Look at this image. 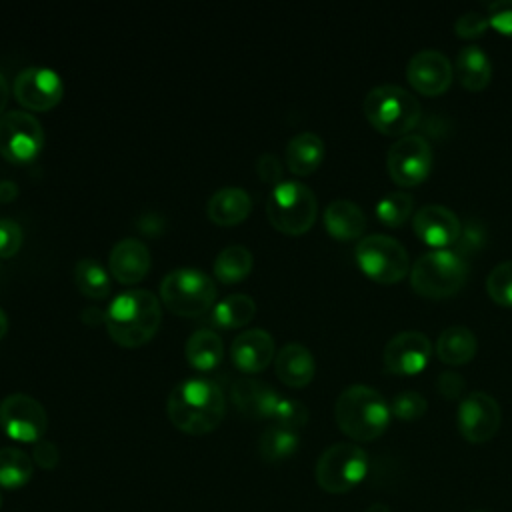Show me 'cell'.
Returning <instances> with one entry per match:
<instances>
[{"instance_id": "cell-1", "label": "cell", "mask_w": 512, "mask_h": 512, "mask_svg": "<svg viewBox=\"0 0 512 512\" xmlns=\"http://www.w3.org/2000/svg\"><path fill=\"white\" fill-rule=\"evenodd\" d=\"M166 414L174 428L200 436L220 426L226 414L222 388L208 378L180 380L168 394Z\"/></svg>"}, {"instance_id": "cell-2", "label": "cell", "mask_w": 512, "mask_h": 512, "mask_svg": "<svg viewBox=\"0 0 512 512\" xmlns=\"http://www.w3.org/2000/svg\"><path fill=\"white\" fill-rule=\"evenodd\" d=\"M162 322V306L154 292L144 288L124 290L106 308L104 326L110 338L124 346L136 348L146 344Z\"/></svg>"}, {"instance_id": "cell-3", "label": "cell", "mask_w": 512, "mask_h": 512, "mask_svg": "<svg viewBox=\"0 0 512 512\" xmlns=\"http://www.w3.org/2000/svg\"><path fill=\"white\" fill-rule=\"evenodd\" d=\"M390 416V406L384 396L364 384L348 386L334 404L338 428L356 442L380 438L390 424Z\"/></svg>"}, {"instance_id": "cell-4", "label": "cell", "mask_w": 512, "mask_h": 512, "mask_svg": "<svg viewBox=\"0 0 512 512\" xmlns=\"http://www.w3.org/2000/svg\"><path fill=\"white\" fill-rule=\"evenodd\" d=\"M362 110L376 132L402 138L416 128L422 108L408 90L396 84H382L366 94Z\"/></svg>"}, {"instance_id": "cell-5", "label": "cell", "mask_w": 512, "mask_h": 512, "mask_svg": "<svg viewBox=\"0 0 512 512\" xmlns=\"http://www.w3.org/2000/svg\"><path fill=\"white\" fill-rule=\"evenodd\" d=\"M468 266L454 250H430L410 270V286L416 294L432 300L454 296L466 282Z\"/></svg>"}, {"instance_id": "cell-6", "label": "cell", "mask_w": 512, "mask_h": 512, "mask_svg": "<svg viewBox=\"0 0 512 512\" xmlns=\"http://www.w3.org/2000/svg\"><path fill=\"white\" fill-rule=\"evenodd\" d=\"M266 216L276 230L298 236L308 232L316 222L318 200L306 184L298 180H282L268 194Z\"/></svg>"}, {"instance_id": "cell-7", "label": "cell", "mask_w": 512, "mask_h": 512, "mask_svg": "<svg viewBox=\"0 0 512 512\" xmlns=\"http://www.w3.org/2000/svg\"><path fill=\"white\" fill-rule=\"evenodd\" d=\"M160 300L170 312L196 318L214 304L216 286L198 268H174L160 282Z\"/></svg>"}, {"instance_id": "cell-8", "label": "cell", "mask_w": 512, "mask_h": 512, "mask_svg": "<svg viewBox=\"0 0 512 512\" xmlns=\"http://www.w3.org/2000/svg\"><path fill=\"white\" fill-rule=\"evenodd\" d=\"M368 472L366 452L352 442L328 446L314 468L316 484L328 494H344L356 488Z\"/></svg>"}, {"instance_id": "cell-9", "label": "cell", "mask_w": 512, "mask_h": 512, "mask_svg": "<svg viewBox=\"0 0 512 512\" xmlns=\"http://www.w3.org/2000/svg\"><path fill=\"white\" fill-rule=\"evenodd\" d=\"M358 268L378 284L400 282L410 268L406 248L392 236L370 234L364 236L354 250Z\"/></svg>"}, {"instance_id": "cell-10", "label": "cell", "mask_w": 512, "mask_h": 512, "mask_svg": "<svg viewBox=\"0 0 512 512\" xmlns=\"http://www.w3.org/2000/svg\"><path fill=\"white\" fill-rule=\"evenodd\" d=\"M44 146V130L36 116L8 110L0 116V156L12 164L32 162Z\"/></svg>"}, {"instance_id": "cell-11", "label": "cell", "mask_w": 512, "mask_h": 512, "mask_svg": "<svg viewBox=\"0 0 512 512\" xmlns=\"http://www.w3.org/2000/svg\"><path fill=\"white\" fill-rule=\"evenodd\" d=\"M434 152L424 136L408 134L398 138L386 156V168L400 188H414L422 184L432 172Z\"/></svg>"}, {"instance_id": "cell-12", "label": "cell", "mask_w": 512, "mask_h": 512, "mask_svg": "<svg viewBox=\"0 0 512 512\" xmlns=\"http://www.w3.org/2000/svg\"><path fill=\"white\" fill-rule=\"evenodd\" d=\"M0 428L16 442H38L48 428L44 406L30 394L14 392L0 402Z\"/></svg>"}, {"instance_id": "cell-13", "label": "cell", "mask_w": 512, "mask_h": 512, "mask_svg": "<svg viewBox=\"0 0 512 512\" xmlns=\"http://www.w3.org/2000/svg\"><path fill=\"white\" fill-rule=\"evenodd\" d=\"M14 98L30 112H46L54 108L64 94V84L58 72L46 66H26L18 72L12 84Z\"/></svg>"}, {"instance_id": "cell-14", "label": "cell", "mask_w": 512, "mask_h": 512, "mask_svg": "<svg viewBox=\"0 0 512 512\" xmlns=\"http://www.w3.org/2000/svg\"><path fill=\"white\" fill-rule=\"evenodd\" d=\"M502 412L496 398L486 392H470L458 406V430L472 444L488 442L500 428Z\"/></svg>"}, {"instance_id": "cell-15", "label": "cell", "mask_w": 512, "mask_h": 512, "mask_svg": "<svg viewBox=\"0 0 512 512\" xmlns=\"http://www.w3.org/2000/svg\"><path fill=\"white\" fill-rule=\"evenodd\" d=\"M432 356V344L418 330L398 332L388 340L382 352L384 370L396 376H414L426 368Z\"/></svg>"}, {"instance_id": "cell-16", "label": "cell", "mask_w": 512, "mask_h": 512, "mask_svg": "<svg viewBox=\"0 0 512 512\" xmlns=\"http://www.w3.org/2000/svg\"><path fill=\"white\" fill-rule=\"evenodd\" d=\"M406 78L418 94L440 96L452 84V64L438 50H420L408 60Z\"/></svg>"}, {"instance_id": "cell-17", "label": "cell", "mask_w": 512, "mask_h": 512, "mask_svg": "<svg viewBox=\"0 0 512 512\" xmlns=\"http://www.w3.org/2000/svg\"><path fill=\"white\" fill-rule=\"evenodd\" d=\"M414 232L424 244L436 250H446L460 238L462 224L450 208L428 204L414 214Z\"/></svg>"}, {"instance_id": "cell-18", "label": "cell", "mask_w": 512, "mask_h": 512, "mask_svg": "<svg viewBox=\"0 0 512 512\" xmlns=\"http://www.w3.org/2000/svg\"><path fill=\"white\" fill-rule=\"evenodd\" d=\"M276 356L274 338L268 330L248 328L234 336L230 344V358L242 372H262Z\"/></svg>"}, {"instance_id": "cell-19", "label": "cell", "mask_w": 512, "mask_h": 512, "mask_svg": "<svg viewBox=\"0 0 512 512\" xmlns=\"http://www.w3.org/2000/svg\"><path fill=\"white\" fill-rule=\"evenodd\" d=\"M150 264V250L138 238L118 240L108 256V272L122 284L140 282L148 274Z\"/></svg>"}, {"instance_id": "cell-20", "label": "cell", "mask_w": 512, "mask_h": 512, "mask_svg": "<svg viewBox=\"0 0 512 512\" xmlns=\"http://www.w3.org/2000/svg\"><path fill=\"white\" fill-rule=\"evenodd\" d=\"M230 394L236 410L252 420L272 418L282 398L270 384L256 378H238Z\"/></svg>"}, {"instance_id": "cell-21", "label": "cell", "mask_w": 512, "mask_h": 512, "mask_svg": "<svg viewBox=\"0 0 512 512\" xmlns=\"http://www.w3.org/2000/svg\"><path fill=\"white\" fill-rule=\"evenodd\" d=\"M274 370H276V376L286 386L304 388L314 378L316 362H314L312 352L306 346H302L298 342H290V344H284L276 352Z\"/></svg>"}, {"instance_id": "cell-22", "label": "cell", "mask_w": 512, "mask_h": 512, "mask_svg": "<svg viewBox=\"0 0 512 512\" xmlns=\"http://www.w3.org/2000/svg\"><path fill=\"white\" fill-rule=\"evenodd\" d=\"M252 210L250 194L240 186L218 188L206 204L208 218L218 226H236Z\"/></svg>"}, {"instance_id": "cell-23", "label": "cell", "mask_w": 512, "mask_h": 512, "mask_svg": "<svg viewBox=\"0 0 512 512\" xmlns=\"http://www.w3.org/2000/svg\"><path fill=\"white\" fill-rule=\"evenodd\" d=\"M326 232L336 240H356L366 230L362 208L350 200H332L322 214Z\"/></svg>"}, {"instance_id": "cell-24", "label": "cell", "mask_w": 512, "mask_h": 512, "mask_svg": "<svg viewBox=\"0 0 512 512\" xmlns=\"http://www.w3.org/2000/svg\"><path fill=\"white\" fill-rule=\"evenodd\" d=\"M286 164L296 176L312 174L324 160V142L314 132H300L286 144Z\"/></svg>"}, {"instance_id": "cell-25", "label": "cell", "mask_w": 512, "mask_h": 512, "mask_svg": "<svg viewBox=\"0 0 512 512\" xmlns=\"http://www.w3.org/2000/svg\"><path fill=\"white\" fill-rule=\"evenodd\" d=\"M456 76L470 92L484 90L492 80V64L486 52L474 44L464 46L456 56Z\"/></svg>"}, {"instance_id": "cell-26", "label": "cell", "mask_w": 512, "mask_h": 512, "mask_svg": "<svg viewBox=\"0 0 512 512\" xmlns=\"http://www.w3.org/2000/svg\"><path fill=\"white\" fill-rule=\"evenodd\" d=\"M478 340L466 326H450L436 340V354L448 366H462L476 356Z\"/></svg>"}, {"instance_id": "cell-27", "label": "cell", "mask_w": 512, "mask_h": 512, "mask_svg": "<svg viewBox=\"0 0 512 512\" xmlns=\"http://www.w3.org/2000/svg\"><path fill=\"white\" fill-rule=\"evenodd\" d=\"M184 354L196 370L208 372L220 364V360L224 356V344H222V338L214 330L200 328L188 336Z\"/></svg>"}, {"instance_id": "cell-28", "label": "cell", "mask_w": 512, "mask_h": 512, "mask_svg": "<svg viewBox=\"0 0 512 512\" xmlns=\"http://www.w3.org/2000/svg\"><path fill=\"white\" fill-rule=\"evenodd\" d=\"M34 474L32 456L14 446L0 448V488H24Z\"/></svg>"}, {"instance_id": "cell-29", "label": "cell", "mask_w": 512, "mask_h": 512, "mask_svg": "<svg viewBox=\"0 0 512 512\" xmlns=\"http://www.w3.org/2000/svg\"><path fill=\"white\" fill-rule=\"evenodd\" d=\"M72 276L76 288L92 300H102L112 290L110 272L94 258H80L74 266Z\"/></svg>"}, {"instance_id": "cell-30", "label": "cell", "mask_w": 512, "mask_h": 512, "mask_svg": "<svg viewBox=\"0 0 512 512\" xmlns=\"http://www.w3.org/2000/svg\"><path fill=\"white\" fill-rule=\"evenodd\" d=\"M252 264H254V258L246 246L230 244L218 252L212 268H214V276L220 282L232 284L246 278L252 270Z\"/></svg>"}, {"instance_id": "cell-31", "label": "cell", "mask_w": 512, "mask_h": 512, "mask_svg": "<svg viewBox=\"0 0 512 512\" xmlns=\"http://www.w3.org/2000/svg\"><path fill=\"white\" fill-rule=\"evenodd\" d=\"M256 316V302L248 294H228L212 310V322L220 328L246 326Z\"/></svg>"}, {"instance_id": "cell-32", "label": "cell", "mask_w": 512, "mask_h": 512, "mask_svg": "<svg viewBox=\"0 0 512 512\" xmlns=\"http://www.w3.org/2000/svg\"><path fill=\"white\" fill-rule=\"evenodd\" d=\"M300 438L296 430L284 428L280 424L268 426L258 440V452L266 462H282L298 450Z\"/></svg>"}, {"instance_id": "cell-33", "label": "cell", "mask_w": 512, "mask_h": 512, "mask_svg": "<svg viewBox=\"0 0 512 512\" xmlns=\"http://www.w3.org/2000/svg\"><path fill=\"white\" fill-rule=\"evenodd\" d=\"M414 198L408 192H390L376 204L378 220L388 228H400L412 214Z\"/></svg>"}, {"instance_id": "cell-34", "label": "cell", "mask_w": 512, "mask_h": 512, "mask_svg": "<svg viewBox=\"0 0 512 512\" xmlns=\"http://www.w3.org/2000/svg\"><path fill=\"white\" fill-rule=\"evenodd\" d=\"M486 290L496 304L512 308V260H506L492 268L486 278Z\"/></svg>"}, {"instance_id": "cell-35", "label": "cell", "mask_w": 512, "mask_h": 512, "mask_svg": "<svg viewBox=\"0 0 512 512\" xmlns=\"http://www.w3.org/2000/svg\"><path fill=\"white\" fill-rule=\"evenodd\" d=\"M428 410V402L426 398L420 394V392H414V390H406V392H400L392 398V404H390V414L398 420H404V422H414L418 418H422Z\"/></svg>"}, {"instance_id": "cell-36", "label": "cell", "mask_w": 512, "mask_h": 512, "mask_svg": "<svg viewBox=\"0 0 512 512\" xmlns=\"http://www.w3.org/2000/svg\"><path fill=\"white\" fill-rule=\"evenodd\" d=\"M272 420H274V424H280L284 428L298 430L308 422V408L302 402L294 400V398H284L282 396L276 410H274Z\"/></svg>"}, {"instance_id": "cell-37", "label": "cell", "mask_w": 512, "mask_h": 512, "mask_svg": "<svg viewBox=\"0 0 512 512\" xmlns=\"http://www.w3.org/2000/svg\"><path fill=\"white\" fill-rule=\"evenodd\" d=\"M488 28H490L488 16L484 12H478V10H472V12H466V14L458 16V20L454 24L456 36L458 38H468V40L480 38Z\"/></svg>"}, {"instance_id": "cell-38", "label": "cell", "mask_w": 512, "mask_h": 512, "mask_svg": "<svg viewBox=\"0 0 512 512\" xmlns=\"http://www.w3.org/2000/svg\"><path fill=\"white\" fill-rule=\"evenodd\" d=\"M22 246V228L12 218L0 220V258H12Z\"/></svg>"}, {"instance_id": "cell-39", "label": "cell", "mask_w": 512, "mask_h": 512, "mask_svg": "<svg viewBox=\"0 0 512 512\" xmlns=\"http://www.w3.org/2000/svg\"><path fill=\"white\" fill-rule=\"evenodd\" d=\"M486 16L496 32L512 36V0H498L488 4Z\"/></svg>"}, {"instance_id": "cell-40", "label": "cell", "mask_w": 512, "mask_h": 512, "mask_svg": "<svg viewBox=\"0 0 512 512\" xmlns=\"http://www.w3.org/2000/svg\"><path fill=\"white\" fill-rule=\"evenodd\" d=\"M256 172H258V176H260L262 182H268V184L276 186V184L282 182V172H284V170H282L280 158H278L276 154L266 152V154H260V156H258V160H256Z\"/></svg>"}, {"instance_id": "cell-41", "label": "cell", "mask_w": 512, "mask_h": 512, "mask_svg": "<svg viewBox=\"0 0 512 512\" xmlns=\"http://www.w3.org/2000/svg\"><path fill=\"white\" fill-rule=\"evenodd\" d=\"M436 386H438V392L446 398V400H462V394H464V378L454 372V370H444L438 380H436Z\"/></svg>"}, {"instance_id": "cell-42", "label": "cell", "mask_w": 512, "mask_h": 512, "mask_svg": "<svg viewBox=\"0 0 512 512\" xmlns=\"http://www.w3.org/2000/svg\"><path fill=\"white\" fill-rule=\"evenodd\" d=\"M58 460H60V452L54 442L44 440V438L34 442V446H32V462L34 464H38L44 470H52V468H56Z\"/></svg>"}, {"instance_id": "cell-43", "label": "cell", "mask_w": 512, "mask_h": 512, "mask_svg": "<svg viewBox=\"0 0 512 512\" xmlns=\"http://www.w3.org/2000/svg\"><path fill=\"white\" fill-rule=\"evenodd\" d=\"M20 188L14 180H0V202H12L18 196Z\"/></svg>"}, {"instance_id": "cell-44", "label": "cell", "mask_w": 512, "mask_h": 512, "mask_svg": "<svg viewBox=\"0 0 512 512\" xmlns=\"http://www.w3.org/2000/svg\"><path fill=\"white\" fill-rule=\"evenodd\" d=\"M104 318H106V312H102V310L96 308V306H88V308L82 310V320H84L86 324H90V326L104 322Z\"/></svg>"}, {"instance_id": "cell-45", "label": "cell", "mask_w": 512, "mask_h": 512, "mask_svg": "<svg viewBox=\"0 0 512 512\" xmlns=\"http://www.w3.org/2000/svg\"><path fill=\"white\" fill-rule=\"evenodd\" d=\"M8 96H10V88L8 82L4 78V74L0 72V116L6 112V104H8Z\"/></svg>"}, {"instance_id": "cell-46", "label": "cell", "mask_w": 512, "mask_h": 512, "mask_svg": "<svg viewBox=\"0 0 512 512\" xmlns=\"http://www.w3.org/2000/svg\"><path fill=\"white\" fill-rule=\"evenodd\" d=\"M8 316H6V312L0 308V340L6 336V332H8Z\"/></svg>"}, {"instance_id": "cell-47", "label": "cell", "mask_w": 512, "mask_h": 512, "mask_svg": "<svg viewBox=\"0 0 512 512\" xmlns=\"http://www.w3.org/2000/svg\"><path fill=\"white\" fill-rule=\"evenodd\" d=\"M366 512H390V508L386 506V504H380V502H376V504H372Z\"/></svg>"}, {"instance_id": "cell-48", "label": "cell", "mask_w": 512, "mask_h": 512, "mask_svg": "<svg viewBox=\"0 0 512 512\" xmlns=\"http://www.w3.org/2000/svg\"><path fill=\"white\" fill-rule=\"evenodd\" d=\"M0 508H2V494H0Z\"/></svg>"}]
</instances>
